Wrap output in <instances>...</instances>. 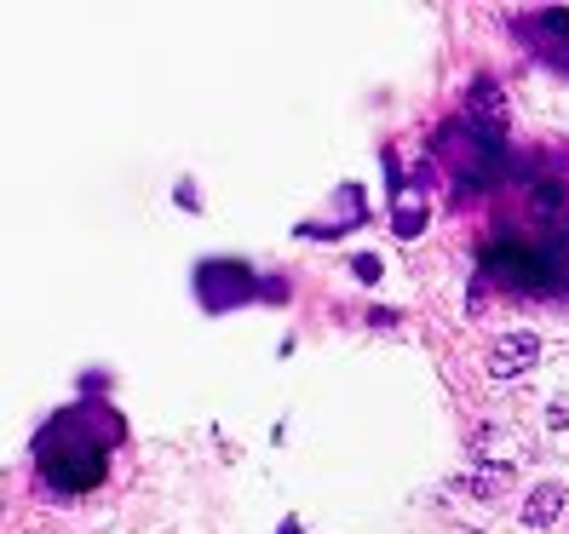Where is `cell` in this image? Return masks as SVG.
Returning a JSON list of instances; mask_svg holds the SVG:
<instances>
[{
    "label": "cell",
    "instance_id": "obj_11",
    "mask_svg": "<svg viewBox=\"0 0 569 534\" xmlns=\"http://www.w3.org/2000/svg\"><path fill=\"white\" fill-rule=\"evenodd\" d=\"M564 236H569V219H564Z\"/></svg>",
    "mask_w": 569,
    "mask_h": 534
},
{
    "label": "cell",
    "instance_id": "obj_5",
    "mask_svg": "<svg viewBox=\"0 0 569 534\" xmlns=\"http://www.w3.org/2000/svg\"><path fill=\"white\" fill-rule=\"evenodd\" d=\"M523 40H535V47L546 52V58H558L564 64V47H569V12L564 7H546V12H535V17H523V24H512Z\"/></svg>",
    "mask_w": 569,
    "mask_h": 534
},
{
    "label": "cell",
    "instance_id": "obj_3",
    "mask_svg": "<svg viewBox=\"0 0 569 534\" xmlns=\"http://www.w3.org/2000/svg\"><path fill=\"white\" fill-rule=\"evenodd\" d=\"M437 150H443V161L455 167L460 190H490V184L506 173L500 138L483 133V127H443V133H437Z\"/></svg>",
    "mask_w": 569,
    "mask_h": 534
},
{
    "label": "cell",
    "instance_id": "obj_7",
    "mask_svg": "<svg viewBox=\"0 0 569 534\" xmlns=\"http://www.w3.org/2000/svg\"><path fill=\"white\" fill-rule=\"evenodd\" d=\"M466 115H472V127H483V133H506V104H500V87L490 75H478L472 80V92H466Z\"/></svg>",
    "mask_w": 569,
    "mask_h": 534
},
{
    "label": "cell",
    "instance_id": "obj_1",
    "mask_svg": "<svg viewBox=\"0 0 569 534\" xmlns=\"http://www.w3.org/2000/svg\"><path fill=\"white\" fill-rule=\"evenodd\" d=\"M121 437H127L121 414H104V408H92V402L64 408V414L35 437L40 483L58 488V495H87V488H98L110 477V448Z\"/></svg>",
    "mask_w": 569,
    "mask_h": 534
},
{
    "label": "cell",
    "instance_id": "obj_4",
    "mask_svg": "<svg viewBox=\"0 0 569 534\" xmlns=\"http://www.w3.org/2000/svg\"><path fill=\"white\" fill-rule=\"evenodd\" d=\"M196 294H201L208 311H231V305L253 299V271H248V264H236V259H208L196 271Z\"/></svg>",
    "mask_w": 569,
    "mask_h": 534
},
{
    "label": "cell",
    "instance_id": "obj_6",
    "mask_svg": "<svg viewBox=\"0 0 569 534\" xmlns=\"http://www.w3.org/2000/svg\"><path fill=\"white\" fill-rule=\"evenodd\" d=\"M535 357H541V339L518 327V334H506V339L495 345V351H490V380H518Z\"/></svg>",
    "mask_w": 569,
    "mask_h": 534
},
{
    "label": "cell",
    "instance_id": "obj_2",
    "mask_svg": "<svg viewBox=\"0 0 569 534\" xmlns=\"http://www.w3.org/2000/svg\"><path fill=\"white\" fill-rule=\"evenodd\" d=\"M483 271L512 294H553L558 287V259L546 241H523V236H490L483 241Z\"/></svg>",
    "mask_w": 569,
    "mask_h": 534
},
{
    "label": "cell",
    "instance_id": "obj_8",
    "mask_svg": "<svg viewBox=\"0 0 569 534\" xmlns=\"http://www.w3.org/2000/svg\"><path fill=\"white\" fill-rule=\"evenodd\" d=\"M558 511H564V488L558 483H541L530 500H523V523L530 529H546V523H558Z\"/></svg>",
    "mask_w": 569,
    "mask_h": 534
},
{
    "label": "cell",
    "instance_id": "obj_10",
    "mask_svg": "<svg viewBox=\"0 0 569 534\" xmlns=\"http://www.w3.org/2000/svg\"><path fill=\"white\" fill-rule=\"evenodd\" d=\"M357 276H362V282H374V276H380V259L362 253V259H357Z\"/></svg>",
    "mask_w": 569,
    "mask_h": 534
},
{
    "label": "cell",
    "instance_id": "obj_9",
    "mask_svg": "<svg viewBox=\"0 0 569 534\" xmlns=\"http://www.w3.org/2000/svg\"><path fill=\"white\" fill-rule=\"evenodd\" d=\"M535 213H541V219L558 213V184H541V190H535Z\"/></svg>",
    "mask_w": 569,
    "mask_h": 534
}]
</instances>
